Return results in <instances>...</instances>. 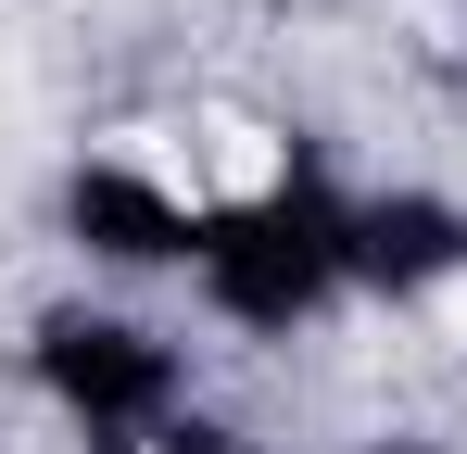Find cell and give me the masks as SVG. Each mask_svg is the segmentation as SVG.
I'll return each instance as SVG.
<instances>
[{"mask_svg":"<svg viewBox=\"0 0 467 454\" xmlns=\"http://www.w3.org/2000/svg\"><path fill=\"white\" fill-rule=\"evenodd\" d=\"M202 190H177L152 164H77L64 177V227H77L88 265H190L202 253Z\"/></svg>","mask_w":467,"mask_h":454,"instance_id":"obj_3","label":"cell"},{"mask_svg":"<svg viewBox=\"0 0 467 454\" xmlns=\"http://www.w3.org/2000/svg\"><path fill=\"white\" fill-rule=\"evenodd\" d=\"M354 454H442V442H354Z\"/></svg>","mask_w":467,"mask_h":454,"instance_id":"obj_5","label":"cell"},{"mask_svg":"<svg viewBox=\"0 0 467 454\" xmlns=\"http://www.w3.org/2000/svg\"><path fill=\"white\" fill-rule=\"evenodd\" d=\"M341 253H354V291L430 303V291L467 278V202H442V190H367V202H341Z\"/></svg>","mask_w":467,"mask_h":454,"instance_id":"obj_4","label":"cell"},{"mask_svg":"<svg viewBox=\"0 0 467 454\" xmlns=\"http://www.w3.org/2000/svg\"><path fill=\"white\" fill-rule=\"evenodd\" d=\"M26 366H38V391L77 417L88 442H164L177 404H190L177 341L140 328V315H114V303H51L26 328Z\"/></svg>","mask_w":467,"mask_h":454,"instance_id":"obj_2","label":"cell"},{"mask_svg":"<svg viewBox=\"0 0 467 454\" xmlns=\"http://www.w3.org/2000/svg\"><path fill=\"white\" fill-rule=\"evenodd\" d=\"M190 291L215 303L228 328H253V341H291V328H316L328 303L354 291L341 202H328L316 177H265V190L215 202V215H202V253H190Z\"/></svg>","mask_w":467,"mask_h":454,"instance_id":"obj_1","label":"cell"}]
</instances>
